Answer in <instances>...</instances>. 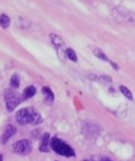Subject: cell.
<instances>
[{
  "mask_svg": "<svg viewBox=\"0 0 135 161\" xmlns=\"http://www.w3.org/2000/svg\"><path fill=\"white\" fill-rule=\"evenodd\" d=\"M15 118L16 121L20 125H27V124L37 125L42 124L43 121L40 113L32 107L24 108L17 111Z\"/></svg>",
  "mask_w": 135,
  "mask_h": 161,
  "instance_id": "6da1fadb",
  "label": "cell"
},
{
  "mask_svg": "<svg viewBox=\"0 0 135 161\" xmlns=\"http://www.w3.org/2000/svg\"><path fill=\"white\" fill-rule=\"evenodd\" d=\"M50 147L58 155L65 157H72L75 156L74 149L68 144L60 138L54 137L50 142Z\"/></svg>",
  "mask_w": 135,
  "mask_h": 161,
  "instance_id": "7a4b0ae2",
  "label": "cell"
},
{
  "mask_svg": "<svg viewBox=\"0 0 135 161\" xmlns=\"http://www.w3.org/2000/svg\"><path fill=\"white\" fill-rule=\"evenodd\" d=\"M4 100L6 108L8 112H13L22 102L21 95L18 94L14 89H6L4 92Z\"/></svg>",
  "mask_w": 135,
  "mask_h": 161,
  "instance_id": "3957f363",
  "label": "cell"
},
{
  "mask_svg": "<svg viewBox=\"0 0 135 161\" xmlns=\"http://www.w3.org/2000/svg\"><path fill=\"white\" fill-rule=\"evenodd\" d=\"M32 150V143L30 140L22 139L16 142L12 146V151L16 154L26 156Z\"/></svg>",
  "mask_w": 135,
  "mask_h": 161,
  "instance_id": "277c9868",
  "label": "cell"
},
{
  "mask_svg": "<svg viewBox=\"0 0 135 161\" xmlns=\"http://www.w3.org/2000/svg\"><path fill=\"white\" fill-rule=\"evenodd\" d=\"M50 39L51 41L52 44L55 47L57 50L58 57L61 61H64L66 59V49L65 44H64L63 39L59 36L56 34H50Z\"/></svg>",
  "mask_w": 135,
  "mask_h": 161,
  "instance_id": "5b68a950",
  "label": "cell"
},
{
  "mask_svg": "<svg viewBox=\"0 0 135 161\" xmlns=\"http://www.w3.org/2000/svg\"><path fill=\"white\" fill-rule=\"evenodd\" d=\"M16 132H17L16 127H14L12 124H8L6 127V128H5L3 135H2V143L6 144L9 141V138L15 135Z\"/></svg>",
  "mask_w": 135,
  "mask_h": 161,
  "instance_id": "8992f818",
  "label": "cell"
},
{
  "mask_svg": "<svg viewBox=\"0 0 135 161\" xmlns=\"http://www.w3.org/2000/svg\"><path fill=\"white\" fill-rule=\"evenodd\" d=\"M50 134L45 133L43 136L42 137L40 143H39V150L41 152L47 153L49 152V146H50Z\"/></svg>",
  "mask_w": 135,
  "mask_h": 161,
  "instance_id": "52a82bcc",
  "label": "cell"
},
{
  "mask_svg": "<svg viewBox=\"0 0 135 161\" xmlns=\"http://www.w3.org/2000/svg\"><path fill=\"white\" fill-rule=\"evenodd\" d=\"M36 93V88L34 86H28L24 90L23 93L21 94L22 100H27V99H29L31 97H32Z\"/></svg>",
  "mask_w": 135,
  "mask_h": 161,
  "instance_id": "ba28073f",
  "label": "cell"
},
{
  "mask_svg": "<svg viewBox=\"0 0 135 161\" xmlns=\"http://www.w3.org/2000/svg\"><path fill=\"white\" fill-rule=\"evenodd\" d=\"M42 94L45 97L46 101L49 103H52L54 100V94H53V91L50 90V87H47V86H44L42 89Z\"/></svg>",
  "mask_w": 135,
  "mask_h": 161,
  "instance_id": "9c48e42d",
  "label": "cell"
},
{
  "mask_svg": "<svg viewBox=\"0 0 135 161\" xmlns=\"http://www.w3.org/2000/svg\"><path fill=\"white\" fill-rule=\"evenodd\" d=\"M10 18L8 15L5 14H2L0 15V26L4 29H6L10 25Z\"/></svg>",
  "mask_w": 135,
  "mask_h": 161,
  "instance_id": "30bf717a",
  "label": "cell"
},
{
  "mask_svg": "<svg viewBox=\"0 0 135 161\" xmlns=\"http://www.w3.org/2000/svg\"><path fill=\"white\" fill-rule=\"evenodd\" d=\"M94 55L97 57V58H99V59L102 60V61H108V62H110V64H112L113 67L116 68V64H114V63L111 62V61H109V59L108 58V57L106 56V54H105V53H104L101 50H100V49H96V50H94Z\"/></svg>",
  "mask_w": 135,
  "mask_h": 161,
  "instance_id": "8fae6325",
  "label": "cell"
},
{
  "mask_svg": "<svg viewBox=\"0 0 135 161\" xmlns=\"http://www.w3.org/2000/svg\"><path fill=\"white\" fill-rule=\"evenodd\" d=\"M20 76L17 74H14V75L11 76L10 81H9V84H10V86L12 87V89H17L20 86Z\"/></svg>",
  "mask_w": 135,
  "mask_h": 161,
  "instance_id": "7c38bea8",
  "label": "cell"
},
{
  "mask_svg": "<svg viewBox=\"0 0 135 161\" xmlns=\"http://www.w3.org/2000/svg\"><path fill=\"white\" fill-rule=\"evenodd\" d=\"M66 58H68L69 60L73 61V62H77V61H78L76 53L72 48L66 49Z\"/></svg>",
  "mask_w": 135,
  "mask_h": 161,
  "instance_id": "4fadbf2b",
  "label": "cell"
},
{
  "mask_svg": "<svg viewBox=\"0 0 135 161\" xmlns=\"http://www.w3.org/2000/svg\"><path fill=\"white\" fill-rule=\"evenodd\" d=\"M119 90H120L122 94H123L127 99H129L130 101L133 100V94H132L131 91H130L128 88L126 87V86H121L120 87H119Z\"/></svg>",
  "mask_w": 135,
  "mask_h": 161,
  "instance_id": "5bb4252c",
  "label": "cell"
},
{
  "mask_svg": "<svg viewBox=\"0 0 135 161\" xmlns=\"http://www.w3.org/2000/svg\"><path fill=\"white\" fill-rule=\"evenodd\" d=\"M84 161H112L107 157H101L99 159H89V160H85Z\"/></svg>",
  "mask_w": 135,
  "mask_h": 161,
  "instance_id": "9a60e30c",
  "label": "cell"
},
{
  "mask_svg": "<svg viewBox=\"0 0 135 161\" xmlns=\"http://www.w3.org/2000/svg\"><path fill=\"white\" fill-rule=\"evenodd\" d=\"M3 155H0V161H3Z\"/></svg>",
  "mask_w": 135,
  "mask_h": 161,
  "instance_id": "2e32d148",
  "label": "cell"
}]
</instances>
